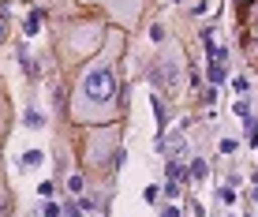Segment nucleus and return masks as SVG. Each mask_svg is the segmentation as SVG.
Instances as JSON below:
<instances>
[{
	"label": "nucleus",
	"mask_w": 258,
	"mask_h": 217,
	"mask_svg": "<svg viewBox=\"0 0 258 217\" xmlns=\"http://www.w3.org/2000/svg\"><path fill=\"white\" fill-rule=\"evenodd\" d=\"M123 49V34L109 30L105 49L90 57V64L79 71V83L71 90L68 116L83 128H101V124L120 120V79H116V60Z\"/></svg>",
	"instance_id": "1"
},
{
	"label": "nucleus",
	"mask_w": 258,
	"mask_h": 217,
	"mask_svg": "<svg viewBox=\"0 0 258 217\" xmlns=\"http://www.w3.org/2000/svg\"><path fill=\"white\" fill-rule=\"evenodd\" d=\"M86 165H90V169H120L123 165L120 128H116V124L90 128V139H86Z\"/></svg>",
	"instance_id": "2"
},
{
	"label": "nucleus",
	"mask_w": 258,
	"mask_h": 217,
	"mask_svg": "<svg viewBox=\"0 0 258 217\" xmlns=\"http://www.w3.org/2000/svg\"><path fill=\"white\" fill-rule=\"evenodd\" d=\"M180 71H183V49L180 45H165V49L157 52L154 71H146V75H150V83L161 86L165 94H180Z\"/></svg>",
	"instance_id": "3"
},
{
	"label": "nucleus",
	"mask_w": 258,
	"mask_h": 217,
	"mask_svg": "<svg viewBox=\"0 0 258 217\" xmlns=\"http://www.w3.org/2000/svg\"><path fill=\"white\" fill-rule=\"evenodd\" d=\"M83 4H97V8H105V12L116 19L123 30H131V26L139 23V15H142V4L146 0H83Z\"/></svg>",
	"instance_id": "4"
},
{
	"label": "nucleus",
	"mask_w": 258,
	"mask_h": 217,
	"mask_svg": "<svg viewBox=\"0 0 258 217\" xmlns=\"http://www.w3.org/2000/svg\"><path fill=\"white\" fill-rule=\"evenodd\" d=\"M38 26H41V8L23 19V34H26V38H34V34H38Z\"/></svg>",
	"instance_id": "5"
},
{
	"label": "nucleus",
	"mask_w": 258,
	"mask_h": 217,
	"mask_svg": "<svg viewBox=\"0 0 258 217\" xmlns=\"http://www.w3.org/2000/svg\"><path fill=\"white\" fill-rule=\"evenodd\" d=\"M41 161H45V153H41V150H26L23 157H19V165H23V169H38Z\"/></svg>",
	"instance_id": "6"
},
{
	"label": "nucleus",
	"mask_w": 258,
	"mask_h": 217,
	"mask_svg": "<svg viewBox=\"0 0 258 217\" xmlns=\"http://www.w3.org/2000/svg\"><path fill=\"white\" fill-rule=\"evenodd\" d=\"M150 105H154V116H157V131H165V105H161V97H157V94H150Z\"/></svg>",
	"instance_id": "7"
},
{
	"label": "nucleus",
	"mask_w": 258,
	"mask_h": 217,
	"mask_svg": "<svg viewBox=\"0 0 258 217\" xmlns=\"http://www.w3.org/2000/svg\"><path fill=\"white\" fill-rule=\"evenodd\" d=\"M0 217H12V191L0 184Z\"/></svg>",
	"instance_id": "8"
},
{
	"label": "nucleus",
	"mask_w": 258,
	"mask_h": 217,
	"mask_svg": "<svg viewBox=\"0 0 258 217\" xmlns=\"http://www.w3.org/2000/svg\"><path fill=\"white\" fill-rule=\"evenodd\" d=\"M68 191H71V195H75V198H79V195H83V191H86V180H83V176H79V173H75V176H68Z\"/></svg>",
	"instance_id": "9"
},
{
	"label": "nucleus",
	"mask_w": 258,
	"mask_h": 217,
	"mask_svg": "<svg viewBox=\"0 0 258 217\" xmlns=\"http://www.w3.org/2000/svg\"><path fill=\"white\" fill-rule=\"evenodd\" d=\"M168 180H187V169H183V165H180L176 157L168 161Z\"/></svg>",
	"instance_id": "10"
},
{
	"label": "nucleus",
	"mask_w": 258,
	"mask_h": 217,
	"mask_svg": "<svg viewBox=\"0 0 258 217\" xmlns=\"http://www.w3.org/2000/svg\"><path fill=\"white\" fill-rule=\"evenodd\" d=\"M191 176H195V180H206V161H202V157L191 161Z\"/></svg>",
	"instance_id": "11"
},
{
	"label": "nucleus",
	"mask_w": 258,
	"mask_h": 217,
	"mask_svg": "<svg viewBox=\"0 0 258 217\" xmlns=\"http://www.w3.org/2000/svg\"><path fill=\"white\" fill-rule=\"evenodd\" d=\"M64 213V206H56V202H45L41 206V217H60Z\"/></svg>",
	"instance_id": "12"
},
{
	"label": "nucleus",
	"mask_w": 258,
	"mask_h": 217,
	"mask_svg": "<svg viewBox=\"0 0 258 217\" xmlns=\"http://www.w3.org/2000/svg\"><path fill=\"white\" fill-rule=\"evenodd\" d=\"M232 90H236L239 97H243V94H247V90H251V86H247V79H243V75H236V79H232Z\"/></svg>",
	"instance_id": "13"
},
{
	"label": "nucleus",
	"mask_w": 258,
	"mask_h": 217,
	"mask_svg": "<svg viewBox=\"0 0 258 217\" xmlns=\"http://www.w3.org/2000/svg\"><path fill=\"white\" fill-rule=\"evenodd\" d=\"M64 217H83V206L79 202H64Z\"/></svg>",
	"instance_id": "14"
},
{
	"label": "nucleus",
	"mask_w": 258,
	"mask_h": 217,
	"mask_svg": "<svg viewBox=\"0 0 258 217\" xmlns=\"http://www.w3.org/2000/svg\"><path fill=\"white\" fill-rule=\"evenodd\" d=\"M26 124H30V128H45V120H41V113H34V108H30V113H26Z\"/></svg>",
	"instance_id": "15"
},
{
	"label": "nucleus",
	"mask_w": 258,
	"mask_h": 217,
	"mask_svg": "<svg viewBox=\"0 0 258 217\" xmlns=\"http://www.w3.org/2000/svg\"><path fill=\"white\" fill-rule=\"evenodd\" d=\"M236 150H239V142H236V139H225V142H221V153H228V157H232Z\"/></svg>",
	"instance_id": "16"
},
{
	"label": "nucleus",
	"mask_w": 258,
	"mask_h": 217,
	"mask_svg": "<svg viewBox=\"0 0 258 217\" xmlns=\"http://www.w3.org/2000/svg\"><path fill=\"white\" fill-rule=\"evenodd\" d=\"M247 113H251V105H247L243 97H236V116H247Z\"/></svg>",
	"instance_id": "17"
},
{
	"label": "nucleus",
	"mask_w": 258,
	"mask_h": 217,
	"mask_svg": "<svg viewBox=\"0 0 258 217\" xmlns=\"http://www.w3.org/2000/svg\"><path fill=\"white\" fill-rule=\"evenodd\" d=\"M165 195H168V198H176V195H180V187H176V180H168V184H165Z\"/></svg>",
	"instance_id": "18"
},
{
	"label": "nucleus",
	"mask_w": 258,
	"mask_h": 217,
	"mask_svg": "<svg viewBox=\"0 0 258 217\" xmlns=\"http://www.w3.org/2000/svg\"><path fill=\"white\" fill-rule=\"evenodd\" d=\"M38 191H41V195H45V198H49L52 191H56V184H52V180H45V184H41V187H38Z\"/></svg>",
	"instance_id": "19"
},
{
	"label": "nucleus",
	"mask_w": 258,
	"mask_h": 217,
	"mask_svg": "<svg viewBox=\"0 0 258 217\" xmlns=\"http://www.w3.org/2000/svg\"><path fill=\"white\" fill-rule=\"evenodd\" d=\"M8 38V19H4V12H0V41Z\"/></svg>",
	"instance_id": "20"
},
{
	"label": "nucleus",
	"mask_w": 258,
	"mask_h": 217,
	"mask_svg": "<svg viewBox=\"0 0 258 217\" xmlns=\"http://www.w3.org/2000/svg\"><path fill=\"white\" fill-rule=\"evenodd\" d=\"M161 217H180V206H165V213Z\"/></svg>",
	"instance_id": "21"
},
{
	"label": "nucleus",
	"mask_w": 258,
	"mask_h": 217,
	"mask_svg": "<svg viewBox=\"0 0 258 217\" xmlns=\"http://www.w3.org/2000/svg\"><path fill=\"white\" fill-rule=\"evenodd\" d=\"M254 4V0H236V8H251Z\"/></svg>",
	"instance_id": "22"
},
{
	"label": "nucleus",
	"mask_w": 258,
	"mask_h": 217,
	"mask_svg": "<svg viewBox=\"0 0 258 217\" xmlns=\"http://www.w3.org/2000/svg\"><path fill=\"white\" fill-rule=\"evenodd\" d=\"M0 165H4V157H0Z\"/></svg>",
	"instance_id": "23"
}]
</instances>
